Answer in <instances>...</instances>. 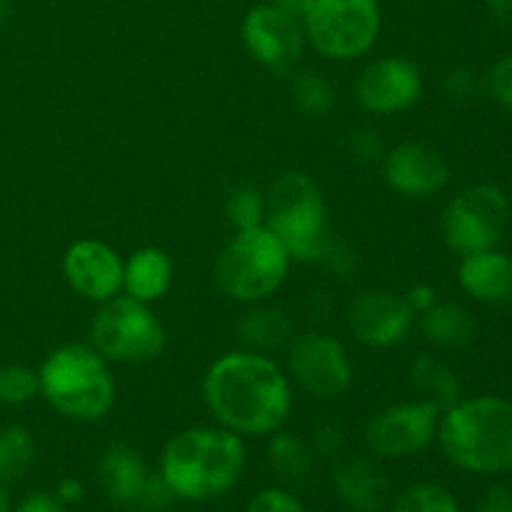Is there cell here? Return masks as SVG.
Here are the masks:
<instances>
[{
	"label": "cell",
	"instance_id": "obj_37",
	"mask_svg": "<svg viewBox=\"0 0 512 512\" xmlns=\"http://www.w3.org/2000/svg\"><path fill=\"white\" fill-rule=\"evenodd\" d=\"M445 90H448L453 98H468V95L475 93V78L468 70H455V73L448 75L445 80Z\"/></svg>",
	"mask_w": 512,
	"mask_h": 512
},
{
	"label": "cell",
	"instance_id": "obj_12",
	"mask_svg": "<svg viewBox=\"0 0 512 512\" xmlns=\"http://www.w3.org/2000/svg\"><path fill=\"white\" fill-rule=\"evenodd\" d=\"M290 378L320 400L343 395L353 383V363L338 338L328 333H305L293 340L288 358Z\"/></svg>",
	"mask_w": 512,
	"mask_h": 512
},
{
	"label": "cell",
	"instance_id": "obj_16",
	"mask_svg": "<svg viewBox=\"0 0 512 512\" xmlns=\"http://www.w3.org/2000/svg\"><path fill=\"white\" fill-rule=\"evenodd\" d=\"M390 188L403 198H433L450 183V165L438 150L423 143H400L383 158Z\"/></svg>",
	"mask_w": 512,
	"mask_h": 512
},
{
	"label": "cell",
	"instance_id": "obj_42",
	"mask_svg": "<svg viewBox=\"0 0 512 512\" xmlns=\"http://www.w3.org/2000/svg\"><path fill=\"white\" fill-rule=\"evenodd\" d=\"M8 15V0H0V20Z\"/></svg>",
	"mask_w": 512,
	"mask_h": 512
},
{
	"label": "cell",
	"instance_id": "obj_22",
	"mask_svg": "<svg viewBox=\"0 0 512 512\" xmlns=\"http://www.w3.org/2000/svg\"><path fill=\"white\" fill-rule=\"evenodd\" d=\"M410 380L420 398L438 405L440 413L460 400V380L448 363L435 355H420L410 365Z\"/></svg>",
	"mask_w": 512,
	"mask_h": 512
},
{
	"label": "cell",
	"instance_id": "obj_24",
	"mask_svg": "<svg viewBox=\"0 0 512 512\" xmlns=\"http://www.w3.org/2000/svg\"><path fill=\"white\" fill-rule=\"evenodd\" d=\"M35 458V440L20 425L0 428V483L8 485L23 478Z\"/></svg>",
	"mask_w": 512,
	"mask_h": 512
},
{
	"label": "cell",
	"instance_id": "obj_39",
	"mask_svg": "<svg viewBox=\"0 0 512 512\" xmlns=\"http://www.w3.org/2000/svg\"><path fill=\"white\" fill-rule=\"evenodd\" d=\"M485 3H488V10L498 23L512 28V0H485Z\"/></svg>",
	"mask_w": 512,
	"mask_h": 512
},
{
	"label": "cell",
	"instance_id": "obj_14",
	"mask_svg": "<svg viewBox=\"0 0 512 512\" xmlns=\"http://www.w3.org/2000/svg\"><path fill=\"white\" fill-rule=\"evenodd\" d=\"M415 310L403 295L388 290H365L350 303L348 328L368 348H393L410 335Z\"/></svg>",
	"mask_w": 512,
	"mask_h": 512
},
{
	"label": "cell",
	"instance_id": "obj_30",
	"mask_svg": "<svg viewBox=\"0 0 512 512\" xmlns=\"http://www.w3.org/2000/svg\"><path fill=\"white\" fill-rule=\"evenodd\" d=\"M248 512H305L300 500L290 495L288 490L268 488L260 490L253 500H250Z\"/></svg>",
	"mask_w": 512,
	"mask_h": 512
},
{
	"label": "cell",
	"instance_id": "obj_15",
	"mask_svg": "<svg viewBox=\"0 0 512 512\" xmlns=\"http://www.w3.org/2000/svg\"><path fill=\"white\" fill-rule=\"evenodd\" d=\"M63 275L70 288L90 303H105L123 290V260L103 240L85 238L63 255Z\"/></svg>",
	"mask_w": 512,
	"mask_h": 512
},
{
	"label": "cell",
	"instance_id": "obj_26",
	"mask_svg": "<svg viewBox=\"0 0 512 512\" xmlns=\"http://www.w3.org/2000/svg\"><path fill=\"white\" fill-rule=\"evenodd\" d=\"M293 100L308 115H328L335 108V90L325 75L315 70H303L293 78Z\"/></svg>",
	"mask_w": 512,
	"mask_h": 512
},
{
	"label": "cell",
	"instance_id": "obj_1",
	"mask_svg": "<svg viewBox=\"0 0 512 512\" xmlns=\"http://www.w3.org/2000/svg\"><path fill=\"white\" fill-rule=\"evenodd\" d=\"M203 398L220 428L240 438L278 433L293 413L290 378L258 350L220 355L203 378Z\"/></svg>",
	"mask_w": 512,
	"mask_h": 512
},
{
	"label": "cell",
	"instance_id": "obj_23",
	"mask_svg": "<svg viewBox=\"0 0 512 512\" xmlns=\"http://www.w3.org/2000/svg\"><path fill=\"white\" fill-rule=\"evenodd\" d=\"M240 335L253 350H278L293 338V320L280 310L258 308L245 313V318L238 325Z\"/></svg>",
	"mask_w": 512,
	"mask_h": 512
},
{
	"label": "cell",
	"instance_id": "obj_31",
	"mask_svg": "<svg viewBox=\"0 0 512 512\" xmlns=\"http://www.w3.org/2000/svg\"><path fill=\"white\" fill-rule=\"evenodd\" d=\"M488 88L490 95L512 113V55H505L493 65L488 75Z\"/></svg>",
	"mask_w": 512,
	"mask_h": 512
},
{
	"label": "cell",
	"instance_id": "obj_34",
	"mask_svg": "<svg viewBox=\"0 0 512 512\" xmlns=\"http://www.w3.org/2000/svg\"><path fill=\"white\" fill-rule=\"evenodd\" d=\"M478 512H512V488L493 485L478 503Z\"/></svg>",
	"mask_w": 512,
	"mask_h": 512
},
{
	"label": "cell",
	"instance_id": "obj_5",
	"mask_svg": "<svg viewBox=\"0 0 512 512\" xmlns=\"http://www.w3.org/2000/svg\"><path fill=\"white\" fill-rule=\"evenodd\" d=\"M288 248L268 228L235 230L215 260V280L220 290L235 303L255 305L273 298L290 273Z\"/></svg>",
	"mask_w": 512,
	"mask_h": 512
},
{
	"label": "cell",
	"instance_id": "obj_40",
	"mask_svg": "<svg viewBox=\"0 0 512 512\" xmlns=\"http://www.w3.org/2000/svg\"><path fill=\"white\" fill-rule=\"evenodd\" d=\"M0 512H13V498L3 483H0Z\"/></svg>",
	"mask_w": 512,
	"mask_h": 512
},
{
	"label": "cell",
	"instance_id": "obj_2",
	"mask_svg": "<svg viewBox=\"0 0 512 512\" xmlns=\"http://www.w3.org/2000/svg\"><path fill=\"white\" fill-rule=\"evenodd\" d=\"M243 468V438L220 425L180 430L160 458V475L175 498L183 500L220 498L238 485Z\"/></svg>",
	"mask_w": 512,
	"mask_h": 512
},
{
	"label": "cell",
	"instance_id": "obj_21",
	"mask_svg": "<svg viewBox=\"0 0 512 512\" xmlns=\"http://www.w3.org/2000/svg\"><path fill=\"white\" fill-rule=\"evenodd\" d=\"M425 340L443 350H463L475 338V320L465 308L455 303H435L420 318Z\"/></svg>",
	"mask_w": 512,
	"mask_h": 512
},
{
	"label": "cell",
	"instance_id": "obj_17",
	"mask_svg": "<svg viewBox=\"0 0 512 512\" xmlns=\"http://www.w3.org/2000/svg\"><path fill=\"white\" fill-rule=\"evenodd\" d=\"M458 283L480 303H508L512 298V260L495 248L463 255L458 265Z\"/></svg>",
	"mask_w": 512,
	"mask_h": 512
},
{
	"label": "cell",
	"instance_id": "obj_32",
	"mask_svg": "<svg viewBox=\"0 0 512 512\" xmlns=\"http://www.w3.org/2000/svg\"><path fill=\"white\" fill-rule=\"evenodd\" d=\"M350 153L358 160H363V163H378V160L385 158L388 150H385L378 133H373V130H358V133L350 135Z\"/></svg>",
	"mask_w": 512,
	"mask_h": 512
},
{
	"label": "cell",
	"instance_id": "obj_19",
	"mask_svg": "<svg viewBox=\"0 0 512 512\" xmlns=\"http://www.w3.org/2000/svg\"><path fill=\"white\" fill-rule=\"evenodd\" d=\"M173 260L160 248H140L123 263V290L140 303H155L170 290Z\"/></svg>",
	"mask_w": 512,
	"mask_h": 512
},
{
	"label": "cell",
	"instance_id": "obj_33",
	"mask_svg": "<svg viewBox=\"0 0 512 512\" xmlns=\"http://www.w3.org/2000/svg\"><path fill=\"white\" fill-rule=\"evenodd\" d=\"M173 498H175L173 490L168 488V483L163 480V475H148L138 503L148 510H160V508H165V505H168Z\"/></svg>",
	"mask_w": 512,
	"mask_h": 512
},
{
	"label": "cell",
	"instance_id": "obj_41",
	"mask_svg": "<svg viewBox=\"0 0 512 512\" xmlns=\"http://www.w3.org/2000/svg\"><path fill=\"white\" fill-rule=\"evenodd\" d=\"M270 3H275V5H280V8H288V10H293V13H298L300 3H303V0H270Z\"/></svg>",
	"mask_w": 512,
	"mask_h": 512
},
{
	"label": "cell",
	"instance_id": "obj_8",
	"mask_svg": "<svg viewBox=\"0 0 512 512\" xmlns=\"http://www.w3.org/2000/svg\"><path fill=\"white\" fill-rule=\"evenodd\" d=\"M93 348L110 363L140 365L158 358L165 348V328L148 303L115 295L100 303L90 325Z\"/></svg>",
	"mask_w": 512,
	"mask_h": 512
},
{
	"label": "cell",
	"instance_id": "obj_7",
	"mask_svg": "<svg viewBox=\"0 0 512 512\" xmlns=\"http://www.w3.org/2000/svg\"><path fill=\"white\" fill-rule=\"evenodd\" d=\"M298 18L315 53L338 63L368 55L383 25L378 0H303Z\"/></svg>",
	"mask_w": 512,
	"mask_h": 512
},
{
	"label": "cell",
	"instance_id": "obj_18",
	"mask_svg": "<svg viewBox=\"0 0 512 512\" xmlns=\"http://www.w3.org/2000/svg\"><path fill=\"white\" fill-rule=\"evenodd\" d=\"M335 488L350 508L360 512L383 508L390 493V483L383 470L363 455L343 460L335 468Z\"/></svg>",
	"mask_w": 512,
	"mask_h": 512
},
{
	"label": "cell",
	"instance_id": "obj_35",
	"mask_svg": "<svg viewBox=\"0 0 512 512\" xmlns=\"http://www.w3.org/2000/svg\"><path fill=\"white\" fill-rule=\"evenodd\" d=\"M13 512H63V503L55 495L33 493L15 505Z\"/></svg>",
	"mask_w": 512,
	"mask_h": 512
},
{
	"label": "cell",
	"instance_id": "obj_9",
	"mask_svg": "<svg viewBox=\"0 0 512 512\" xmlns=\"http://www.w3.org/2000/svg\"><path fill=\"white\" fill-rule=\"evenodd\" d=\"M510 220V203L495 185L480 183L460 190L443 213V238L458 255L498 245Z\"/></svg>",
	"mask_w": 512,
	"mask_h": 512
},
{
	"label": "cell",
	"instance_id": "obj_13",
	"mask_svg": "<svg viewBox=\"0 0 512 512\" xmlns=\"http://www.w3.org/2000/svg\"><path fill=\"white\" fill-rule=\"evenodd\" d=\"M423 93V75L410 60L385 55L363 68L355 83L360 108L373 115H398L413 108Z\"/></svg>",
	"mask_w": 512,
	"mask_h": 512
},
{
	"label": "cell",
	"instance_id": "obj_4",
	"mask_svg": "<svg viewBox=\"0 0 512 512\" xmlns=\"http://www.w3.org/2000/svg\"><path fill=\"white\" fill-rule=\"evenodd\" d=\"M40 395L50 408L75 423L103 420L115 405V378L95 348L68 343L53 350L38 370Z\"/></svg>",
	"mask_w": 512,
	"mask_h": 512
},
{
	"label": "cell",
	"instance_id": "obj_6",
	"mask_svg": "<svg viewBox=\"0 0 512 512\" xmlns=\"http://www.w3.org/2000/svg\"><path fill=\"white\" fill-rule=\"evenodd\" d=\"M265 225L300 263L323 260L330 245L328 208L320 188L305 173H285L265 198Z\"/></svg>",
	"mask_w": 512,
	"mask_h": 512
},
{
	"label": "cell",
	"instance_id": "obj_29",
	"mask_svg": "<svg viewBox=\"0 0 512 512\" xmlns=\"http://www.w3.org/2000/svg\"><path fill=\"white\" fill-rule=\"evenodd\" d=\"M230 225L235 230H248L265 225V198L255 188H238L225 205Z\"/></svg>",
	"mask_w": 512,
	"mask_h": 512
},
{
	"label": "cell",
	"instance_id": "obj_10",
	"mask_svg": "<svg viewBox=\"0 0 512 512\" xmlns=\"http://www.w3.org/2000/svg\"><path fill=\"white\" fill-rule=\"evenodd\" d=\"M440 408L430 400H405L388 405L365 425V445L375 458H410L428 448L438 435Z\"/></svg>",
	"mask_w": 512,
	"mask_h": 512
},
{
	"label": "cell",
	"instance_id": "obj_11",
	"mask_svg": "<svg viewBox=\"0 0 512 512\" xmlns=\"http://www.w3.org/2000/svg\"><path fill=\"white\" fill-rule=\"evenodd\" d=\"M240 38L250 58L275 73H288L308 43L298 13L275 3L250 8L240 23Z\"/></svg>",
	"mask_w": 512,
	"mask_h": 512
},
{
	"label": "cell",
	"instance_id": "obj_27",
	"mask_svg": "<svg viewBox=\"0 0 512 512\" xmlns=\"http://www.w3.org/2000/svg\"><path fill=\"white\" fill-rule=\"evenodd\" d=\"M40 395L38 370L28 365H0V405H25Z\"/></svg>",
	"mask_w": 512,
	"mask_h": 512
},
{
	"label": "cell",
	"instance_id": "obj_38",
	"mask_svg": "<svg viewBox=\"0 0 512 512\" xmlns=\"http://www.w3.org/2000/svg\"><path fill=\"white\" fill-rule=\"evenodd\" d=\"M83 495H85L83 483H80V480H75V478H63V480H60L58 490H55V498H58L63 505L80 503V500H83Z\"/></svg>",
	"mask_w": 512,
	"mask_h": 512
},
{
	"label": "cell",
	"instance_id": "obj_20",
	"mask_svg": "<svg viewBox=\"0 0 512 512\" xmlns=\"http://www.w3.org/2000/svg\"><path fill=\"white\" fill-rule=\"evenodd\" d=\"M148 475L143 458L128 445H113L105 450L103 463H100V480L113 503H138Z\"/></svg>",
	"mask_w": 512,
	"mask_h": 512
},
{
	"label": "cell",
	"instance_id": "obj_25",
	"mask_svg": "<svg viewBox=\"0 0 512 512\" xmlns=\"http://www.w3.org/2000/svg\"><path fill=\"white\" fill-rule=\"evenodd\" d=\"M268 458L275 473L290 483H303L313 470V458L310 450L290 433H273L268 445Z\"/></svg>",
	"mask_w": 512,
	"mask_h": 512
},
{
	"label": "cell",
	"instance_id": "obj_28",
	"mask_svg": "<svg viewBox=\"0 0 512 512\" xmlns=\"http://www.w3.org/2000/svg\"><path fill=\"white\" fill-rule=\"evenodd\" d=\"M393 512H460L453 495L440 485H415L405 490Z\"/></svg>",
	"mask_w": 512,
	"mask_h": 512
},
{
	"label": "cell",
	"instance_id": "obj_3",
	"mask_svg": "<svg viewBox=\"0 0 512 512\" xmlns=\"http://www.w3.org/2000/svg\"><path fill=\"white\" fill-rule=\"evenodd\" d=\"M438 440L448 460L468 473L512 470V403L498 395L460 398L440 413Z\"/></svg>",
	"mask_w": 512,
	"mask_h": 512
},
{
	"label": "cell",
	"instance_id": "obj_36",
	"mask_svg": "<svg viewBox=\"0 0 512 512\" xmlns=\"http://www.w3.org/2000/svg\"><path fill=\"white\" fill-rule=\"evenodd\" d=\"M405 300H408L410 308L415 310V313H425L428 308H433L435 303H438V290L433 288V285H415V288H410V293L405 295Z\"/></svg>",
	"mask_w": 512,
	"mask_h": 512
}]
</instances>
